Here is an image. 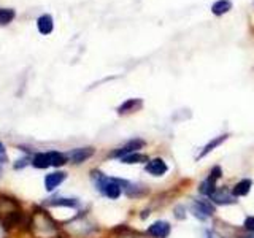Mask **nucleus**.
Masks as SVG:
<instances>
[{
	"instance_id": "f257e3e1",
	"label": "nucleus",
	"mask_w": 254,
	"mask_h": 238,
	"mask_svg": "<svg viewBox=\"0 0 254 238\" xmlns=\"http://www.w3.org/2000/svg\"><path fill=\"white\" fill-rule=\"evenodd\" d=\"M30 230L40 238H51L56 234V224L44 211H37L30 219Z\"/></svg>"
},
{
	"instance_id": "f03ea898",
	"label": "nucleus",
	"mask_w": 254,
	"mask_h": 238,
	"mask_svg": "<svg viewBox=\"0 0 254 238\" xmlns=\"http://www.w3.org/2000/svg\"><path fill=\"white\" fill-rule=\"evenodd\" d=\"M0 221H3L6 229L16 226L21 221V211H19L15 198L0 197Z\"/></svg>"
},
{
	"instance_id": "7ed1b4c3",
	"label": "nucleus",
	"mask_w": 254,
	"mask_h": 238,
	"mask_svg": "<svg viewBox=\"0 0 254 238\" xmlns=\"http://www.w3.org/2000/svg\"><path fill=\"white\" fill-rule=\"evenodd\" d=\"M94 181L97 184L99 191L108 198H118L121 195V189H123L121 186L126 184L124 181H121V179L106 178L105 175H102V173H97V172H94Z\"/></svg>"
},
{
	"instance_id": "20e7f679",
	"label": "nucleus",
	"mask_w": 254,
	"mask_h": 238,
	"mask_svg": "<svg viewBox=\"0 0 254 238\" xmlns=\"http://www.w3.org/2000/svg\"><path fill=\"white\" fill-rule=\"evenodd\" d=\"M67 156L59 151H49V152H40L37 154L32 160V165L35 169H48V167H61L65 164Z\"/></svg>"
},
{
	"instance_id": "39448f33",
	"label": "nucleus",
	"mask_w": 254,
	"mask_h": 238,
	"mask_svg": "<svg viewBox=\"0 0 254 238\" xmlns=\"http://www.w3.org/2000/svg\"><path fill=\"white\" fill-rule=\"evenodd\" d=\"M221 173L222 170L219 169V167H213V170L210 172V176L200 184V194L203 195H212L213 192L216 191V181H218V178H221Z\"/></svg>"
},
{
	"instance_id": "423d86ee",
	"label": "nucleus",
	"mask_w": 254,
	"mask_h": 238,
	"mask_svg": "<svg viewBox=\"0 0 254 238\" xmlns=\"http://www.w3.org/2000/svg\"><path fill=\"white\" fill-rule=\"evenodd\" d=\"M192 213L195 217H199L200 221L207 219V217L213 216L214 207L207 200H194L192 202Z\"/></svg>"
},
{
	"instance_id": "0eeeda50",
	"label": "nucleus",
	"mask_w": 254,
	"mask_h": 238,
	"mask_svg": "<svg viewBox=\"0 0 254 238\" xmlns=\"http://www.w3.org/2000/svg\"><path fill=\"white\" fill-rule=\"evenodd\" d=\"M143 145H145L143 140H132L127 145H124L123 148H119V150L113 151L110 156L111 157H121V159H123V157L129 156V154H132V152H137V150H142Z\"/></svg>"
},
{
	"instance_id": "6e6552de",
	"label": "nucleus",
	"mask_w": 254,
	"mask_h": 238,
	"mask_svg": "<svg viewBox=\"0 0 254 238\" xmlns=\"http://www.w3.org/2000/svg\"><path fill=\"white\" fill-rule=\"evenodd\" d=\"M210 198L214 202V203H219V205H231L235 203V195L233 192H231L227 188H216V191L213 192Z\"/></svg>"
},
{
	"instance_id": "1a4fd4ad",
	"label": "nucleus",
	"mask_w": 254,
	"mask_h": 238,
	"mask_svg": "<svg viewBox=\"0 0 254 238\" xmlns=\"http://www.w3.org/2000/svg\"><path fill=\"white\" fill-rule=\"evenodd\" d=\"M170 234V224L165 221H156L148 229V235L152 238H165Z\"/></svg>"
},
{
	"instance_id": "9d476101",
	"label": "nucleus",
	"mask_w": 254,
	"mask_h": 238,
	"mask_svg": "<svg viewBox=\"0 0 254 238\" xmlns=\"http://www.w3.org/2000/svg\"><path fill=\"white\" fill-rule=\"evenodd\" d=\"M91 156H94V148H81V150H73L72 152L67 154V157L73 164H83Z\"/></svg>"
},
{
	"instance_id": "9b49d317",
	"label": "nucleus",
	"mask_w": 254,
	"mask_h": 238,
	"mask_svg": "<svg viewBox=\"0 0 254 238\" xmlns=\"http://www.w3.org/2000/svg\"><path fill=\"white\" fill-rule=\"evenodd\" d=\"M146 172L151 173L154 176H162L165 172H167V164L164 162L162 159H152L146 164Z\"/></svg>"
},
{
	"instance_id": "f8f14e48",
	"label": "nucleus",
	"mask_w": 254,
	"mask_h": 238,
	"mask_svg": "<svg viewBox=\"0 0 254 238\" xmlns=\"http://www.w3.org/2000/svg\"><path fill=\"white\" fill-rule=\"evenodd\" d=\"M64 179H65V173L64 172H54V173H49L44 178V186H46L48 191H54L57 186H59Z\"/></svg>"
},
{
	"instance_id": "ddd939ff",
	"label": "nucleus",
	"mask_w": 254,
	"mask_h": 238,
	"mask_svg": "<svg viewBox=\"0 0 254 238\" xmlns=\"http://www.w3.org/2000/svg\"><path fill=\"white\" fill-rule=\"evenodd\" d=\"M227 137H229V135H221V137H216V138H213V140L210 141L208 145H205V148H203V150H202V152L199 154V159L205 157L207 154H210V152H212V151L214 150V148H218L221 143H224V141L227 140Z\"/></svg>"
},
{
	"instance_id": "4468645a",
	"label": "nucleus",
	"mask_w": 254,
	"mask_h": 238,
	"mask_svg": "<svg viewBox=\"0 0 254 238\" xmlns=\"http://www.w3.org/2000/svg\"><path fill=\"white\" fill-rule=\"evenodd\" d=\"M251 186H253V183L250 181V179H241L240 183L235 184V188H233V191H232L233 195H235V197H243V195H246L248 192H250Z\"/></svg>"
},
{
	"instance_id": "2eb2a0df",
	"label": "nucleus",
	"mask_w": 254,
	"mask_h": 238,
	"mask_svg": "<svg viewBox=\"0 0 254 238\" xmlns=\"http://www.w3.org/2000/svg\"><path fill=\"white\" fill-rule=\"evenodd\" d=\"M140 107H142V100H138V99H130V100L124 102V104L119 107V113H123V114H124V113L137 111Z\"/></svg>"
},
{
	"instance_id": "dca6fc26",
	"label": "nucleus",
	"mask_w": 254,
	"mask_h": 238,
	"mask_svg": "<svg viewBox=\"0 0 254 238\" xmlns=\"http://www.w3.org/2000/svg\"><path fill=\"white\" fill-rule=\"evenodd\" d=\"M231 8H232V3L229 2V0H219V2H216L213 5L212 10L214 15H224V13H227Z\"/></svg>"
},
{
	"instance_id": "f3484780",
	"label": "nucleus",
	"mask_w": 254,
	"mask_h": 238,
	"mask_svg": "<svg viewBox=\"0 0 254 238\" xmlns=\"http://www.w3.org/2000/svg\"><path fill=\"white\" fill-rule=\"evenodd\" d=\"M38 29H40L42 34H49L53 30V19L49 16H42L38 19Z\"/></svg>"
},
{
	"instance_id": "a211bd4d",
	"label": "nucleus",
	"mask_w": 254,
	"mask_h": 238,
	"mask_svg": "<svg viewBox=\"0 0 254 238\" xmlns=\"http://www.w3.org/2000/svg\"><path fill=\"white\" fill-rule=\"evenodd\" d=\"M146 160V156L140 152H132L129 156L123 157V164H140V162H145Z\"/></svg>"
},
{
	"instance_id": "6ab92c4d",
	"label": "nucleus",
	"mask_w": 254,
	"mask_h": 238,
	"mask_svg": "<svg viewBox=\"0 0 254 238\" xmlns=\"http://www.w3.org/2000/svg\"><path fill=\"white\" fill-rule=\"evenodd\" d=\"M51 205H64V207H76V200H73V198H57L56 202H53Z\"/></svg>"
},
{
	"instance_id": "aec40b11",
	"label": "nucleus",
	"mask_w": 254,
	"mask_h": 238,
	"mask_svg": "<svg viewBox=\"0 0 254 238\" xmlns=\"http://www.w3.org/2000/svg\"><path fill=\"white\" fill-rule=\"evenodd\" d=\"M13 16H15V13H13V11L0 10V24H6Z\"/></svg>"
},
{
	"instance_id": "412c9836",
	"label": "nucleus",
	"mask_w": 254,
	"mask_h": 238,
	"mask_svg": "<svg viewBox=\"0 0 254 238\" xmlns=\"http://www.w3.org/2000/svg\"><path fill=\"white\" fill-rule=\"evenodd\" d=\"M245 227H246L248 230H251V232H254V216H253V217H246Z\"/></svg>"
},
{
	"instance_id": "4be33fe9",
	"label": "nucleus",
	"mask_w": 254,
	"mask_h": 238,
	"mask_svg": "<svg viewBox=\"0 0 254 238\" xmlns=\"http://www.w3.org/2000/svg\"><path fill=\"white\" fill-rule=\"evenodd\" d=\"M5 160H6V151H5L3 145L0 143V162H5Z\"/></svg>"
},
{
	"instance_id": "5701e85b",
	"label": "nucleus",
	"mask_w": 254,
	"mask_h": 238,
	"mask_svg": "<svg viewBox=\"0 0 254 238\" xmlns=\"http://www.w3.org/2000/svg\"><path fill=\"white\" fill-rule=\"evenodd\" d=\"M6 237V226L3 224V221H0V238Z\"/></svg>"
},
{
	"instance_id": "b1692460",
	"label": "nucleus",
	"mask_w": 254,
	"mask_h": 238,
	"mask_svg": "<svg viewBox=\"0 0 254 238\" xmlns=\"http://www.w3.org/2000/svg\"><path fill=\"white\" fill-rule=\"evenodd\" d=\"M119 238H142V237H137V235H121Z\"/></svg>"
},
{
	"instance_id": "393cba45",
	"label": "nucleus",
	"mask_w": 254,
	"mask_h": 238,
	"mask_svg": "<svg viewBox=\"0 0 254 238\" xmlns=\"http://www.w3.org/2000/svg\"><path fill=\"white\" fill-rule=\"evenodd\" d=\"M0 173H2V169H0Z\"/></svg>"
}]
</instances>
